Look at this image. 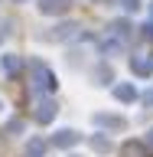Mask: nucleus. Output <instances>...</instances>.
I'll use <instances>...</instances> for the list:
<instances>
[{
	"label": "nucleus",
	"instance_id": "nucleus-1",
	"mask_svg": "<svg viewBox=\"0 0 153 157\" xmlns=\"http://www.w3.org/2000/svg\"><path fill=\"white\" fill-rule=\"evenodd\" d=\"M68 3L65 0H46V3H42V10H49V13H52V10H65Z\"/></svg>",
	"mask_w": 153,
	"mask_h": 157
},
{
	"label": "nucleus",
	"instance_id": "nucleus-2",
	"mask_svg": "<svg viewBox=\"0 0 153 157\" xmlns=\"http://www.w3.org/2000/svg\"><path fill=\"white\" fill-rule=\"evenodd\" d=\"M134 69L140 72V75H147V72H150V62H144V59H137V62H134Z\"/></svg>",
	"mask_w": 153,
	"mask_h": 157
},
{
	"label": "nucleus",
	"instance_id": "nucleus-3",
	"mask_svg": "<svg viewBox=\"0 0 153 157\" xmlns=\"http://www.w3.org/2000/svg\"><path fill=\"white\" fill-rule=\"evenodd\" d=\"M124 7L127 10H137V0H124Z\"/></svg>",
	"mask_w": 153,
	"mask_h": 157
}]
</instances>
